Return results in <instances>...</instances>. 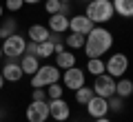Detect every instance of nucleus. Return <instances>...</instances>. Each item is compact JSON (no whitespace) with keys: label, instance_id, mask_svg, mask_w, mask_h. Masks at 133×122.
I'll return each instance as SVG.
<instances>
[{"label":"nucleus","instance_id":"nucleus-28","mask_svg":"<svg viewBox=\"0 0 133 122\" xmlns=\"http://www.w3.org/2000/svg\"><path fill=\"white\" fill-rule=\"evenodd\" d=\"M31 100H38V102L47 100V89H33L31 91Z\"/></svg>","mask_w":133,"mask_h":122},{"label":"nucleus","instance_id":"nucleus-11","mask_svg":"<svg viewBox=\"0 0 133 122\" xmlns=\"http://www.w3.org/2000/svg\"><path fill=\"white\" fill-rule=\"evenodd\" d=\"M84 107H87V113H89L93 120H95V118H107V115H109V102H107V98L93 95Z\"/></svg>","mask_w":133,"mask_h":122},{"label":"nucleus","instance_id":"nucleus-27","mask_svg":"<svg viewBox=\"0 0 133 122\" xmlns=\"http://www.w3.org/2000/svg\"><path fill=\"white\" fill-rule=\"evenodd\" d=\"M22 0H5V7H7V11H11V14H16V11H20L22 9Z\"/></svg>","mask_w":133,"mask_h":122},{"label":"nucleus","instance_id":"nucleus-10","mask_svg":"<svg viewBox=\"0 0 133 122\" xmlns=\"http://www.w3.org/2000/svg\"><path fill=\"white\" fill-rule=\"evenodd\" d=\"M0 73L5 78V82H18V80H22L24 71H22V67H20L18 58H9V60L5 62V67L0 69Z\"/></svg>","mask_w":133,"mask_h":122},{"label":"nucleus","instance_id":"nucleus-25","mask_svg":"<svg viewBox=\"0 0 133 122\" xmlns=\"http://www.w3.org/2000/svg\"><path fill=\"white\" fill-rule=\"evenodd\" d=\"M62 93H64V89H62L60 82H53V85H49V87H47V98H49V100L62 98Z\"/></svg>","mask_w":133,"mask_h":122},{"label":"nucleus","instance_id":"nucleus-40","mask_svg":"<svg viewBox=\"0 0 133 122\" xmlns=\"http://www.w3.org/2000/svg\"><path fill=\"white\" fill-rule=\"evenodd\" d=\"M53 122H56V120H53Z\"/></svg>","mask_w":133,"mask_h":122},{"label":"nucleus","instance_id":"nucleus-39","mask_svg":"<svg viewBox=\"0 0 133 122\" xmlns=\"http://www.w3.org/2000/svg\"><path fill=\"white\" fill-rule=\"evenodd\" d=\"M87 2H91V0H87Z\"/></svg>","mask_w":133,"mask_h":122},{"label":"nucleus","instance_id":"nucleus-20","mask_svg":"<svg viewBox=\"0 0 133 122\" xmlns=\"http://www.w3.org/2000/svg\"><path fill=\"white\" fill-rule=\"evenodd\" d=\"M84 38L87 36L71 31L69 36H64V47H69V49H82V47H84Z\"/></svg>","mask_w":133,"mask_h":122},{"label":"nucleus","instance_id":"nucleus-3","mask_svg":"<svg viewBox=\"0 0 133 122\" xmlns=\"http://www.w3.org/2000/svg\"><path fill=\"white\" fill-rule=\"evenodd\" d=\"M60 82V71L56 65H42L38 67V71L31 75V87L33 89H44V87Z\"/></svg>","mask_w":133,"mask_h":122},{"label":"nucleus","instance_id":"nucleus-23","mask_svg":"<svg viewBox=\"0 0 133 122\" xmlns=\"http://www.w3.org/2000/svg\"><path fill=\"white\" fill-rule=\"evenodd\" d=\"M53 42L51 40H44V42H38V58H51L53 56Z\"/></svg>","mask_w":133,"mask_h":122},{"label":"nucleus","instance_id":"nucleus-32","mask_svg":"<svg viewBox=\"0 0 133 122\" xmlns=\"http://www.w3.org/2000/svg\"><path fill=\"white\" fill-rule=\"evenodd\" d=\"M22 2H24V5H38L40 0H22Z\"/></svg>","mask_w":133,"mask_h":122},{"label":"nucleus","instance_id":"nucleus-38","mask_svg":"<svg viewBox=\"0 0 133 122\" xmlns=\"http://www.w3.org/2000/svg\"><path fill=\"white\" fill-rule=\"evenodd\" d=\"M60 2H71V0H60Z\"/></svg>","mask_w":133,"mask_h":122},{"label":"nucleus","instance_id":"nucleus-21","mask_svg":"<svg viewBox=\"0 0 133 122\" xmlns=\"http://www.w3.org/2000/svg\"><path fill=\"white\" fill-rule=\"evenodd\" d=\"M18 31V22L14 18H5L2 24H0V38H7V36H14Z\"/></svg>","mask_w":133,"mask_h":122},{"label":"nucleus","instance_id":"nucleus-33","mask_svg":"<svg viewBox=\"0 0 133 122\" xmlns=\"http://www.w3.org/2000/svg\"><path fill=\"white\" fill-rule=\"evenodd\" d=\"M93 122H111V120H109V118H95Z\"/></svg>","mask_w":133,"mask_h":122},{"label":"nucleus","instance_id":"nucleus-36","mask_svg":"<svg viewBox=\"0 0 133 122\" xmlns=\"http://www.w3.org/2000/svg\"><path fill=\"white\" fill-rule=\"evenodd\" d=\"M0 18H2V5H0Z\"/></svg>","mask_w":133,"mask_h":122},{"label":"nucleus","instance_id":"nucleus-19","mask_svg":"<svg viewBox=\"0 0 133 122\" xmlns=\"http://www.w3.org/2000/svg\"><path fill=\"white\" fill-rule=\"evenodd\" d=\"M87 71H89L91 75H100V73H107L104 71V60H102V58H89V60H87Z\"/></svg>","mask_w":133,"mask_h":122},{"label":"nucleus","instance_id":"nucleus-24","mask_svg":"<svg viewBox=\"0 0 133 122\" xmlns=\"http://www.w3.org/2000/svg\"><path fill=\"white\" fill-rule=\"evenodd\" d=\"M107 102H109V111L113 113H120L124 109V98H120V95H111V98H107Z\"/></svg>","mask_w":133,"mask_h":122},{"label":"nucleus","instance_id":"nucleus-29","mask_svg":"<svg viewBox=\"0 0 133 122\" xmlns=\"http://www.w3.org/2000/svg\"><path fill=\"white\" fill-rule=\"evenodd\" d=\"M24 53H29V56H38V42H31V40H27Z\"/></svg>","mask_w":133,"mask_h":122},{"label":"nucleus","instance_id":"nucleus-4","mask_svg":"<svg viewBox=\"0 0 133 122\" xmlns=\"http://www.w3.org/2000/svg\"><path fill=\"white\" fill-rule=\"evenodd\" d=\"M104 71L109 75H113L115 80L122 78V75L129 71V58H127V53H113V56L104 62Z\"/></svg>","mask_w":133,"mask_h":122},{"label":"nucleus","instance_id":"nucleus-8","mask_svg":"<svg viewBox=\"0 0 133 122\" xmlns=\"http://www.w3.org/2000/svg\"><path fill=\"white\" fill-rule=\"evenodd\" d=\"M49 118H53L56 122H64L69 120V115H71V107H69V102H66L64 98H56V100H49Z\"/></svg>","mask_w":133,"mask_h":122},{"label":"nucleus","instance_id":"nucleus-13","mask_svg":"<svg viewBox=\"0 0 133 122\" xmlns=\"http://www.w3.org/2000/svg\"><path fill=\"white\" fill-rule=\"evenodd\" d=\"M49 31H53V33H66L69 31V18L66 16H62V14H53V16H49Z\"/></svg>","mask_w":133,"mask_h":122},{"label":"nucleus","instance_id":"nucleus-37","mask_svg":"<svg viewBox=\"0 0 133 122\" xmlns=\"http://www.w3.org/2000/svg\"><path fill=\"white\" fill-rule=\"evenodd\" d=\"M0 60H2V47H0Z\"/></svg>","mask_w":133,"mask_h":122},{"label":"nucleus","instance_id":"nucleus-34","mask_svg":"<svg viewBox=\"0 0 133 122\" xmlns=\"http://www.w3.org/2000/svg\"><path fill=\"white\" fill-rule=\"evenodd\" d=\"M5 87V78H2V73H0V89Z\"/></svg>","mask_w":133,"mask_h":122},{"label":"nucleus","instance_id":"nucleus-6","mask_svg":"<svg viewBox=\"0 0 133 122\" xmlns=\"http://www.w3.org/2000/svg\"><path fill=\"white\" fill-rule=\"evenodd\" d=\"M93 93L100 98H111L115 95V78L109 73H100L93 80Z\"/></svg>","mask_w":133,"mask_h":122},{"label":"nucleus","instance_id":"nucleus-35","mask_svg":"<svg viewBox=\"0 0 133 122\" xmlns=\"http://www.w3.org/2000/svg\"><path fill=\"white\" fill-rule=\"evenodd\" d=\"M0 118H5V111H2V109H0Z\"/></svg>","mask_w":133,"mask_h":122},{"label":"nucleus","instance_id":"nucleus-22","mask_svg":"<svg viewBox=\"0 0 133 122\" xmlns=\"http://www.w3.org/2000/svg\"><path fill=\"white\" fill-rule=\"evenodd\" d=\"M73 93H76V102L78 104H87V102H89V100L91 98H93V87H80V89H78V91H73Z\"/></svg>","mask_w":133,"mask_h":122},{"label":"nucleus","instance_id":"nucleus-16","mask_svg":"<svg viewBox=\"0 0 133 122\" xmlns=\"http://www.w3.org/2000/svg\"><path fill=\"white\" fill-rule=\"evenodd\" d=\"M20 67H22V71L27 75H33L36 71H38L40 62H38V56H29V53H22L20 56Z\"/></svg>","mask_w":133,"mask_h":122},{"label":"nucleus","instance_id":"nucleus-12","mask_svg":"<svg viewBox=\"0 0 133 122\" xmlns=\"http://www.w3.org/2000/svg\"><path fill=\"white\" fill-rule=\"evenodd\" d=\"M91 29H93V22H91L84 14H76V16H71V18H69V31L87 36Z\"/></svg>","mask_w":133,"mask_h":122},{"label":"nucleus","instance_id":"nucleus-14","mask_svg":"<svg viewBox=\"0 0 133 122\" xmlns=\"http://www.w3.org/2000/svg\"><path fill=\"white\" fill-rule=\"evenodd\" d=\"M49 27H44V24H31L29 27V31H27V36H29V40L31 42H44V40H49Z\"/></svg>","mask_w":133,"mask_h":122},{"label":"nucleus","instance_id":"nucleus-31","mask_svg":"<svg viewBox=\"0 0 133 122\" xmlns=\"http://www.w3.org/2000/svg\"><path fill=\"white\" fill-rule=\"evenodd\" d=\"M49 40H51L53 44H58V42H64V33H49Z\"/></svg>","mask_w":133,"mask_h":122},{"label":"nucleus","instance_id":"nucleus-26","mask_svg":"<svg viewBox=\"0 0 133 122\" xmlns=\"http://www.w3.org/2000/svg\"><path fill=\"white\" fill-rule=\"evenodd\" d=\"M44 9H47L49 16L58 14V11H60V0H47V2H44Z\"/></svg>","mask_w":133,"mask_h":122},{"label":"nucleus","instance_id":"nucleus-17","mask_svg":"<svg viewBox=\"0 0 133 122\" xmlns=\"http://www.w3.org/2000/svg\"><path fill=\"white\" fill-rule=\"evenodd\" d=\"M76 65V53H71L69 49H64V51H60V53H56V67L58 69H69V67H73Z\"/></svg>","mask_w":133,"mask_h":122},{"label":"nucleus","instance_id":"nucleus-18","mask_svg":"<svg viewBox=\"0 0 133 122\" xmlns=\"http://www.w3.org/2000/svg\"><path fill=\"white\" fill-rule=\"evenodd\" d=\"M113 9L122 18H133V0H111Z\"/></svg>","mask_w":133,"mask_h":122},{"label":"nucleus","instance_id":"nucleus-2","mask_svg":"<svg viewBox=\"0 0 133 122\" xmlns=\"http://www.w3.org/2000/svg\"><path fill=\"white\" fill-rule=\"evenodd\" d=\"M84 16L93 24H107V22H111V18L115 16L113 2H111V0H91V2H87Z\"/></svg>","mask_w":133,"mask_h":122},{"label":"nucleus","instance_id":"nucleus-30","mask_svg":"<svg viewBox=\"0 0 133 122\" xmlns=\"http://www.w3.org/2000/svg\"><path fill=\"white\" fill-rule=\"evenodd\" d=\"M58 14L66 16V18H71V16H73V11H71V5H69V2H60V11H58Z\"/></svg>","mask_w":133,"mask_h":122},{"label":"nucleus","instance_id":"nucleus-5","mask_svg":"<svg viewBox=\"0 0 133 122\" xmlns=\"http://www.w3.org/2000/svg\"><path fill=\"white\" fill-rule=\"evenodd\" d=\"M0 47H2V56H7V58H20L24 53L27 40H24L22 36H18V33H14V36H7L5 42L0 44Z\"/></svg>","mask_w":133,"mask_h":122},{"label":"nucleus","instance_id":"nucleus-9","mask_svg":"<svg viewBox=\"0 0 133 122\" xmlns=\"http://www.w3.org/2000/svg\"><path fill=\"white\" fill-rule=\"evenodd\" d=\"M24 115H27L29 122H47L49 120V104H47V100H42V102L31 100V104L27 107Z\"/></svg>","mask_w":133,"mask_h":122},{"label":"nucleus","instance_id":"nucleus-1","mask_svg":"<svg viewBox=\"0 0 133 122\" xmlns=\"http://www.w3.org/2000/svg\"><path fill=\"white\" fill-rule=\"evenodd\" d=\"M113 47V33L109 29H104L102 24L93 27L84 38V56L87 58H102L109 49Z\"/></svg>","mask_w":133,"mask_h":122},{"label":"nucleus","instance_id":"nucleus-15","mask_svg":"<svg viewBox=\"0 0 133 122\" xmlns=\"http://www.w3.org/2000/svg\"><path fill=\"white\" fill-rule=\"evenodd\" d=\"M115 95H120V98H131L133 95V80H129V78H118L115 80Z\"/></svg>","mask_w":133,"mask_h":122},{"label":"nucleus","instance_id":"nucleus-7","mask_svg":"<svg viewBox=\"0 0 133 122\" xmlns=\"http://www.w3.org/2000/svg\"><path fill=\"white\" fill-rule=\"evenodd\" d=\"M84 80H87V75L78 65L64 69V73H62V82H64L66 89H71V91H78L80 87H84Z\"/></svg>","mask_w":133,"mask_h":122}]
</instances>
